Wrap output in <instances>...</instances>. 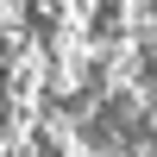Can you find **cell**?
Here are the masks:
<instances>
[{
  "label": "cell",
  "instance_id": "1",
  "mask_svg": "<svg viewBox=\"0 0 157 157\" xmlns=\"http://www.w3.org/2000/svg\"><path fill=\"white\" fill-rule=\"evenodd\" d=\"M19 132H25V113H19V101H13L6 88H0V145H13Z\"/></svg>",
  "mask_w": 157,
  "mask_h": 157
}]
</instances>
